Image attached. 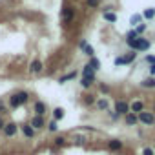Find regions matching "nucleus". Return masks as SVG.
<instances>
[{
	"mask_svg": "<svg viewBox=\"0 0 155 155\" xmlns=\"http://www.w3.org/2000/svg\"><path fill=\"white\" fill-rule=\"evenodd\" d=\"M73 15H75V9H73V8H64L62 17H64V20H66V22H69V20L73 18Z\"/></svg>",
	"mask_w": 155,
	"mask_h": 155,
	"instance_id": "obj_12",
	"label": "nucleus"
},
{
	"mask_svg": "<svg viewBox=\"0 0 155 155\" xmlns=\"http://www.w3.org/2000/svg\"><path fill=\"white\" fill-rule=\"evenodd\" d=\"M104 20H108V22H115L117 17H115V13H111V11H104Z\"/></svg>",
	"mask_w": 155,
	"mask_h": 155,
	"instance_id": "obj_21",
	"label": "nucleus"
},
{
	"mask_svg": "<svg viewBox=\"0 0 155 155\" xmlns=\"http://www.w3.org/2000/svg\"><path fill=\"white\" fill-rule=\"evenodd\" d=\"M142 17H144V18H148V20H151V18L155 17V9H153V8H148V9L142 13Z\"/></svg>",
	"mask_w": 155,
	"mask_h": 155,
	"instance_id": "obj_19",
	"label": "nucleus"
},
{
	"mask_svg": "<svg viewBox=\"0 0 155 155\" xmlns=\"http://www.w3.org/2000/svg\"><path fill=\"white\" fill-rule=\"evenodd\" d=\"M126 37H128V40H133V38H137V31L133 29V31H130V33H128Z\"/></svg>",
	"mask_w": 155,
	"mask_h": 155,
	"instance_id": "obj_28",
	"label": "nucleus"
},
{
	"mask_svg": "<svg viewBox=\"0 0 155 155\" xmlns=\"http://www.w3.org/2000/svg\"><path fill=\"white\" fill-rule=\"evenodd\" d=\"M4 126H6V124H4V120H2V119H0V130H2Z\"/></svg>",
	"mask_w": 155,
	"mask_h": 155,
	"instance_id": "obj_34",
	"label": "nucleus"
},
{
	"mask_svg": "<svg viewBox=\"0 0 155 155\" xmlns=\"http://www.w3.org/2000/svg\"><path fill=\"white\" fill-rule=\"evenodd\" d=\"M146 62H150V64H155V57H153V55H148V57H146Z\"/></svg>",
	"mask_w": 155,
	"mask_h": 155,
	"instance_id": "obj_30",
	"label": "nucleus"
},
{
	"mask_svg": "<svg viewBox=\"0 0 155 155\" xmlns=\"http://www.w3.org/2000/svg\"><path fill=\"white\" fill-rule=\"evenodd\" d=\"M108 146H110V150L117 151V150H120V148H122V142H120V140H115V139H113V140H110V142H108Z\"/></svg>",
	"mask_w": 155,
	"mask_h": 155,
	"instance_id": "obj_18",
	"label": "nucleus"
},
{
	"mask_svg": "<svg viewBox=\"0 0 155 155\" xmlns=\"http://www.w3.org/2000/svg\"><path fill=\"white\" fill-rule=\"evenodd\" d=\"M130 111L137 115V113H140V111H144V104H142L140 101H133V102H131V106H130Z\"/></svg>",
	"mask_w": 155,
	"mask_h": 155,
	"instance_id": "obj_8",
	"label": "nucleus"
},
{
	"mask_svg": "<svg viewBox=\"0 0 155 155\" xmlns=\"http://www.w3.org/2000/svg\"><path fill=\"white\" fill-rule=\"evenodd\" d=\"M90 66H91V68L97 71V69H99V66H101V62H99L97 58H93V57H91V62H90Z\"/></svg>",
	"mask_w": 155,
	"mask_h": 155,
	"instance_id": "obj_25",
	"label": "nucleus"
},
{
	"mask_svg": "<svg viewBox=\"0 0 155 155\" xmlns=\"http://www.w3.org/2000/svg\"><path fill=\"white\" fill-rule=\"evenodd\" d=\"M35 113H37V115H40V117H42V115L46 113V104H44L42 101L35 102Z\"/></svg>",
	"mask_w": 155,
	"mask_h": 155,
	"instance_id": "obj_13",
	"label": "nucleus"
},
{
	"mask_svg": "<svg viewBox=\"0 0 155 155\" xmlns=\"http://www.w3.org/2000/svg\"><path fill=\"white\" fill-rule=\"evenodd\" d=\"M93 81H95V79H91V77H82V82H81V84H82V88H90V86L93 84Z\"/></svg>",
	"mask_w": 155,
	"mask_h": 155,
	"instance_id": "obj_20",
	"label": "nucleus"
},
{
	"mask_svg": "<svg viewBox=\"0 0 155 155\" xmlns=\"http://www.w3.org/2000/svg\"><path fill=\"white\" fill-rule=\"evenodd\" d=\"M2 130H4V135H6V137H15V135H17V131H18V128H17V124H15V122L6 124Z\"/></svg>",
	"mask_w": 155,
	"mask_h": 155,
	"instance_id": "obj_6",
	"label": "nucleus"
},
{
	"mask_svg": "<svg viewBox=\"0 0 155 155\" xmlns=\"http://www.w3.org/2000/svg\"><path fill=\"white\" fill-rule=\"evenodd\" d=\"M75 77H77V73H75V71H71V73H68V75L60 77V81H58V82H66V81H71V79H75Z\"/></svg>",
	"mask_w": 155,
	"mask_h": 155,
	"instance_id": "obj_23",
	"label": "nucleus"
},
{
	"mask_svg": "<svg viewBox=\"0 0 155 155\" xmlns=\"http://www.w3.org/2000/svg\"><path fill=\"white\" fill-rule=\"evenodd\" d=\"M140 18H142L140 15H133V17H131V20H130V22H131V26H137V24H140Z\"/></svg>",
	"mask_w": 155,
	"mask_h": 155,
	"instance_id": "obj_24",
	"label": "nucleus"
},
{
	"mask_svg": "<svg viewBox=\"0 0 155 155\" xmlns=\"http://www.w3.org/2000/svg\"><path fill=\"white\" fill-rule=\"evenodd\" d=\"M57 128H58V126H57V120H51V122L48 124V130H49V131H57Z\"/></svg>",
	"mask_w": 155,
	"mask_h": 155,
	"instance_id": "obj_26",
	"label": "nucleus"
},
{
	"mask_svg": "<svg viewBox=\"0 0 155 155\" xmlns=\"http://www.w3.org/2000/svg\"><path fill=\"white\" fill-rule=\"evenodd\" d=\"M126 42H128V46H130L133 51H148L150 46H151L148 38H139V37L133 38V40H126Z\"/></svg>",
	"mask_w": 155,
	"mask_h": 155,
	"instance_id": "obj_1",
	"label": "nucleus"
},
{
	"mask_svg": "<svg viewBox=\"0 0 155 155\" xmlns=\"http://www.w3.org/2000/svg\"><path fill=\"white\" fill-rule=\"evenodd\" d=\"M124 122H126L128 126H135V124H139V119H137V115H135V113H131V111H130V113H126V115H124Z\"/></svg>",
	"mask_w": 155,
	"mask_h": 155,
	"instance_id": "obj_9",
	"label": "nucleus"
},
{
	"mask_svg": "<svg viewBox=\"0 0 155 155\" xmlns=\"http://www.w3.org/2000/svg\"><path fill=\"white\" fill-rule=\"evenodd\" d=\"M115 111H117L119 115H126V113H130V104H128L126 101H117Z\"/></svg>",
	"mask_w": 155,
	"mask_h": 155,
	"instance_id": "obj_5",
	"label": "nucleus"
},
{
	"mask_svg": "<svg viewBox=\"0 0 155 155\" xmlns=\"http://www.w3.org/2000/svg\"><path fill=\"white\" fill-rule=\"evenodd\" d=\"M29 71H31V73H40V71H42V62H40L38 58L33 60L31 66H29Z\"/></svg>",
	"mask_w": 155,
	"mask_h": 155,
	"instance_id": "obj_11",
	"label": "nucleus"
},
{
	"mask_svg": "<svg viewBox=\"0 0 155 155\" xmlns=\"http://www.w3.org/2000/svg\"><path fill=\"white\" fill-rule=\"evenodd\" d=\"M22 133H24L26 139H33V137H35V130H33L31 126H26V124L22 126Z\"/></svg>",
	"mask_w": 155,
	"mask_h": 155,
	"instance_id": "obj_14",
	"label": "nucleus"
},
{
	"mask_svg": "<svg viewBox=\"0 0 155 155\" xmlns=\"http://www.w3.org/2000/svg\"><path fill=\"white\" fill-rule=\"evenodd\" d=\"M55 142H57V144H58V146H62V144H64V142H66V140H64V139H62V137H58V139H57V140H55Z\"/></svg>",
	"mask_w": 155,
	"mask_h": 155,
	"instance_id": "obj_32",
	"label": "nucleus"
},
{
	"mask_svg": "<svg viewBox=\"0 0 155 155\" xmlns=\"http://www.w3.org/2000/svg\"><path fill=\"white\" fill-rule=\"evenodd\" d=\"M28 99H29V95H28L26 91H18V93H15V95L11 97L9 104H11V108H13V110H17V108H20L22 104H26V102H28Z\"/></svg>",
	"mask_w": 155,
	"mask_h": 155,
	"instance_id": "obj_2",
	"label": "nucleus"
},
{
	"mask_svg": "<svg viewBox=\"0 0 155 155\" xmlns=\"http://www.w3.org/2000/svg\"><path fill=\"white\" fill-rule=\"evenodd\" d=\"M144 29H146V24H139V26H137V29H135V31H137V33H142V31H144Z\"/></svg>",
	"mask_w": 155,
	"mask_h": 155,
	"instance_id": "obj_29",
	"label": "nucleus"
},
{
	"mask_svg": "<svg viewBox=\"0 0 155 155\" xmlns=\"http://www.w3.org/2000/svg\"><path fill=\"white\" fill-rule=\"evenodd\" d=\"M99 4H101V0H88V6L90 8H97Z\"/></svg>",
	"mask_w": 155,
	"mask_h": 155,
	"instance_id": "obj_27",
	"label": "nucleus"
},
{
	"mask_svg": "<svg viewBox=\"0 0 155 155\" xmlns=\"http://www.w3.org/2000/svg\"><path fill=\"white\" fill-rule=\"evenodd\" d=\"M135 58H137V53H128L124 57H117L113 62H115V66H126V64H131Z\"/></svg>",
	"mask_w": 155,
	"mask_h": 155,
	"instance_id": "obj_4",
	"label": "nucleus"
},
{
	"mask_svg": "<svg viewBox=\"0 0 155 155\" xmlns=\"http://www.w3.org/2000/svg\"><path fill=\"white\" fill-rule=\"evenodd\" d=\"M97 108L102 111V110H108V108H110V104H108V101H106V99H101V101L97 102Z\"/></svg>",
	"mask_w": 155,
	"mask_h": 155,
	"instance_id": "obj_22",
	"label": "nucleus"
},
{
	"mask_svg": "<svg viewBox=\"0 0 155 155\" xmlns=\"http://www.w3.org/2000/svg\"><path fill=\"white\" fill-rule=\"evenodd\" d=\"M82 75L84 77H91V79H95V69L88 64V66H84V69H82Z\"/></svg>",
	"mask_w": 155,
	"mask_h": 155,
	"instance_id": "obj_15",
	"label": "nucleus"
},
{
	"mask_svg": "<svg viewBox=\"0 0 155 155\" xmlns=\"http://www.w3.org/2000/svg\"><path fill=\"white\" fill-rule=\"evenodd\" d=\"M142 155H153V150H151V148H144Z\"/></svg>",
	"mask_w": 155,
	"mask_h": 155,
	"instance_id": "obj_31",
	"label": "nucleus"
},
{
	"mask_svg": "<svg viewBox=\"0 0 155 155\" xmlns=\"http://www.w3.org/2000/svg\"><path fill=\"white\" fill-rule=\"evenodd\" d=\"M64 119V110L62 108H55L53 110V120H60Z\"/></svg>",
	"mask_w": 155,
	"mask_h": 155,
	"instance_id": "obj_17",
	"label": "nucleus"
},
{
	"mask_svg": "<svg viewBox=\"0 0 155 155\" xmlns=\"http://www.w3.org/2000/svg\"><path fill=\"white\" fill-rule=\"evenodd\" d=\"M153 111H155V106H153Z\"/></svg>",
	"mask_w": 155,
	"mask_h": 155,
	"instance_id": "obj_35",
	"label": "nucleus"
},
{
	"mask_svg": "<svg viewBox=\"0 0 155 155\" xmlns=\"http://www.w3.org/2000/svg\"><path fill=\"white\" fill-rule=\"evenodd\" d=\"M140 86H142V88H155V79H153V77H150V79H144V81L140 82Z\"/></svg>",
	"mask_w": 155,
	"mask_h": 155,
	"instance_id": "obj_16",
	"label": "nucleus"
},
{
	"mask_svg": "<svg viewBox=\"0 0 155 155\" xmlns=\"http://www.w3.org/2000/svg\"><path fill=\"white\" fill-rule=\"evenodd\" d=\"M44 126H46V120H44V117H40V115H35V117L31 119V128H33V130L44 128Z\"/></svg>",
	"mask_w": 155,
	"mask_h": 155,
	"instance_id": "obj_7",
	"label": "nucleus"
},
{
	"mask_svg": "<svg viewBox=\"0 0 155 155\" xmlns=\"http://www.w3.org/2000/svg\"><path fill=\"white\" fill-rule=\"evenodd\" d=\"M150 73H151V75H155V64H151V66H150Z\"/></svg>",
	"mask_w": 155,
	"mask_h": 155,
	"instance_id": "obj_33",
	"label": "nucleus"
},
{
	"mask_svg": "<svg viewBox=\"0 0 155 155\" xmlns=\"http://www.w3.org/2000/svg\"><path fill=\"white\" fill-rule=\"evenodd\" d=\"M139 122L140 124H146V126H153L155 124V113H150V111H140L137 115Z\"/></svg>",
	"mask_w": 155,
	"mask_h": 155,
	"instance_id": "obj_3",
	"label": "nucleus"
},
{
	"mask_svg": "<svg viewBox=\"0 0 155 155\" xmlns=\"http://www.w3.org/2000/svg\"><path fill=\"white\" fill-rule=\"evenodd\" d=\"M81 49H82L88 57H93V55H95V49H93V48H91L86 40H82V42H81Z\"/></svg>",
	"mask_w": 155,
	"mask_h": 155,
	"instance_id": "obj_10",
	"label": "nucleus"
}]
</instances>
